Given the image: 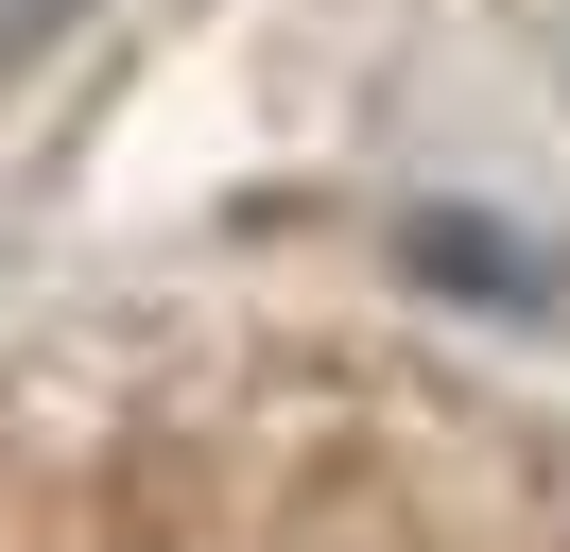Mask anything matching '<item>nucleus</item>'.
Listing matches in <instances>:
<instances>
[{
    "label": "nucleus",
    "instance_id": "f257e3e1",
    "mask_svg": "<svg viewBox=\"0 0 570 552\" xmlns=\"http://www.w3.org/2000/svg\"><path fill=\"white\" fill-rule=\"evenodd\" d=\"M52 18H70V0H0V69L36 52V34H52Z\"/></svg>",
    "mask_w": 570,
    "mask_h": 552
}]
</instances>
